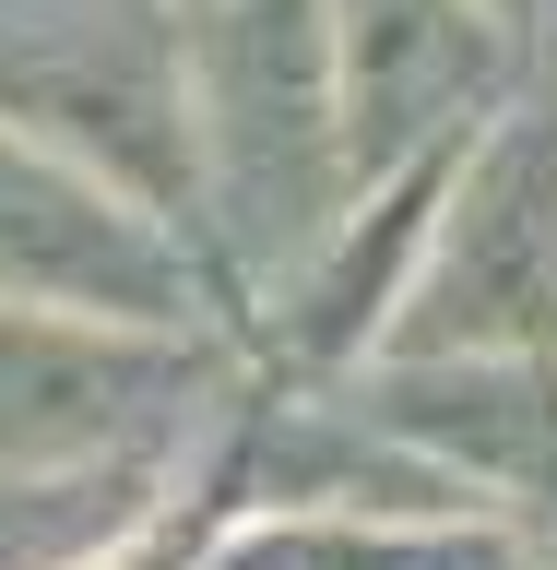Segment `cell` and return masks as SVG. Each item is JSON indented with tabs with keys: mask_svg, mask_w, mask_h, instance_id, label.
Segmentation results:
<instances>
[{
	"mask_svg": "<svg viewBox=\"0 0 557 570\" xmlns=\"http://www.w3.org/2000/svg\"><path fill=\"white\" fill-rule=\"evenodd\" d=\"M380 356H557V83H523L451 155Z\"/></svg>",
	"mask_w": 557,
	"mask_h": 570,
	"instance_id": "cell-2",
	"label": "cell"
},
{
	"mask_svg": "<svg viewBox=\"0 0 557 570\" xmlns=\"http://www.w3.org/2000/svg\"><path fill=\"white\" fill-rule=\"evenodd\" d=\"M332 12V96H345L356 190L462 155L523 96V36L487 0H320Z\"/></svg>",
	"mask_w": 557,
	"mask_h": 570,
	"instance_id": "cell-5",
	"label": "cell"
},
{
	"mask_svg": "<svg viewBox=\"0 0 557 570\" xmlns=\"http://www.w3.org/2000/svg\"><path fill=\"white\" fill-rule=\"evenodd\" d=\"M356 404L462 499H510L523 523L557 511V356H368Z\"/></svg>",
	"mask_w": 557,
	"mask_h": 570,
	"instance_id": "cell-6",
	"label": "cell"
},
{
	"mask_svg": "<svg viewBox=\"0 0 557 570\" xmlns=\"http://www.w3.org/2000/svg\"><path fill=\"white\" fill-rule=\"evenodd\" d=\"M523 83H557V0H534V36H523Z\"/></svg>",
	"mask_w": 557,
	"mask_h": 570,
	"instance_id": "cell-8",
	"label": "cell"
},
{
	"mask_svg": "<svg viewBox=\"0 0 557 570\" xmlns=\"http://www.w3.org/2000/svg\"><path fill=\"white\" fill-rule=\"evenodd\" d=\"M202 534H213V523L178 499V511H155V523L131 534V547H107V559H83V570H190V559H202Z\"/></svg>",
	"mask_w": 557,
	"mask_h": 570,
	"instance_id": "cell-7",
	"label": "cell"
},
{
	"mask_svg": "<svg viewBox=\"0 0 557 570\" xmlns=\"http://www.w3.org/2000/svg\"><path fill=\"white\" fill-rule=\"evenodd\" d=\"M487 12H498V24H510V36H534V0H487Z\"/></svg>",
	"mask_w": 557,
	"mask_h": 570,
	"instance_id": "cell-9",
	"label": "cell"
},
{
	"mask_svg": "<svg viewBox=\"0 0 557 570\" xmlns=\"http://www.w3.org/2000/svg\"><path fill=\"white\" fill-rule=\"evenodd\" d=\"M534 570H557V511H546V523H534Z\"/></svg>",
	"mask_w": 557,
	"mask_h": 570,
	"instance_id": "cell-10",
	"label": "cell"
},
{
	"mask_svg": "<svg viewBox=\"0 0 557 570\" xmlns=\"http://www.w3.org/2000/svg\"><path fill=\"white\" fill-rule=\"evenodd\" d=\"M167 12H202V0H167Z\"/></svg>",
	"mask_w": 557,
	"mask_h": 570,
	"instance_id": "cell-11",
	"label": "cell"
},
{
	"mask_svg": "<svg viewBox=\"0 0 557 570\" xmlns=\"http://www.w3.org/2000/svg\"><path fill=\"white\" fill-rule=\"evenodd\" d=\"M190 155H202V274L238 297H285L356 203L320 0L190 12Z\"/></svg>",
	"mask_w": 557,
	"mask_h": 570,
	"instance_id": "cell-1",
	"label": "cell"
},
{
	"mask_svg": "<svg viewBox=\"0 0 557 570\" xmlns=\"http://www.w3.org/2000/svg\"><path fill=\"white\" fill-rule=\"evenodd\" d=\"M213 368L190 333H107V321H36L0 309V475H60V463L202 440Z\"/></svg>",
	"mask_w": 557,
	"mask_h": 570,
	"instance_id": "cell-4",
	"label": "cell"
},
{
	"mask_svg": "<svg viewBox=\"0 0 557 570\" xmlns=\"http://www.w3.org/2000/svg\"><path fill=\"white\" fill-rule=\"evenodd\" d=\"M202 297H213V274L178 226H155L96 167L0 131V309L107 321V333H190Z\"/></svg>",
	"mask_w": 557,
	"mask_h": 570,
	"instance_id": "cell-3",
	"label": "cell"
}]
</instances>
